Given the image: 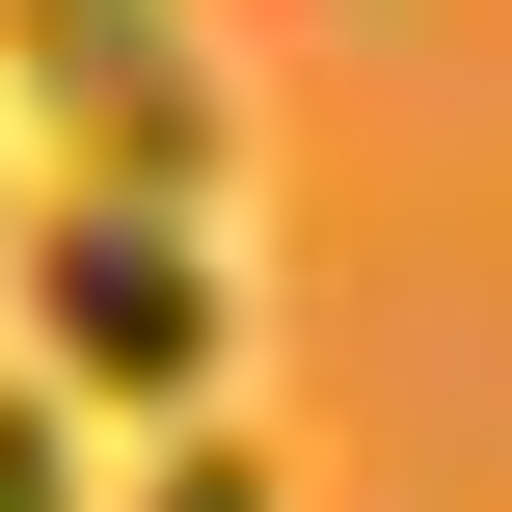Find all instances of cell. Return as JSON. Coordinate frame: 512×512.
<instances>
[{"label":"cell","instance_id":"1","mask_svg":"<svg viewBox=\"0 0 512 512\" xmlns=\"http://www.w3.org/2000/svg\"><path fill=\"white\" fill-rule=\"evenodd\" d=\"M0 270H27L54 405H216V378H243V270H216V216H162V189H54V216H0Z\"/></svg>","mask_w":512,"mask_h":512},{"label":"cell","instance_id":"2","mask_svg":"<svg viewBox=\"0 0 512 512\" xmlns=\"http://www.w3.org/2000/svg\"><path fill=\"white\" fill-rule=\"evenodd\" d=\"M0 81H27V135L81 189L216 216V54H189V0H0Z\"/></svg>","mask_w":512,"mask_h":512},{"label":"cell","instance_id":"3","mask_svg":"<svg viewBox=\"0 0 512 512\" xmlns=\"http://www.w3.org/2000/svg\"><path fill=\"white\" fill-rule=\"evenodd\" d=\"M0 512H81V432H54V378H0Z\"/></svg>","mask_w":512,"mask_h":512},{"label":"cell","instance_id":"4","mask_svg":"<svg viewBox=\"0 0 512 512\" xmlns=\"http://www.w3.org/2000/svg\"><path fill=\"white\" fill-rule=\"evenodd\" d=\"M135 512H270V459H243V432H189V459H162Z\"/></svg>","mask_w":512,"mask_h":512}]
</instances>
